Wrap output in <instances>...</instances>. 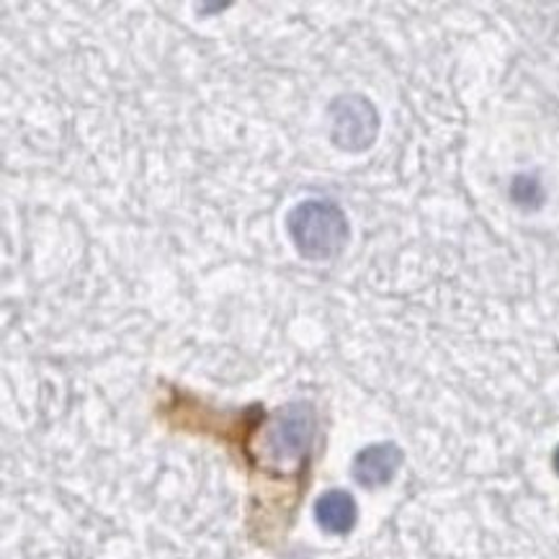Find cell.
<instances>
[{"mask_svg":"<svg viewBox=\"0 0 559 559\" xmlns=\"http://www.w3.org/2000/svg\"><path fill=\"white\" fill-rule=\"evenodd\" d=\"M286 233L307 261H333L348 242L346 212L331 199H307L286 214Z\"/></svg>","mask_w":559,"mask_h":559,"instance_id":"6da1fadb","label":"cell"},{"mask_svg":"<svg viewBox=\"0 0 559 559\" xmlns=\"http://www.w3.org/2000/svg\"><path fill=\"white\" fill-rule=\"evenodd\" d=\"M379 111L369 98L348 93L328 106V129L331 142L343 153H364L377 142Z\"/></svg>","mask_w":559,"mask_h":559,"instance_id":"7a4b0ae2","label":"cell"},{"mask_svg":"<svg viewBox=\"0 0 559 559\" xmlns=\"http://www.w3.org/2000/svg\"><path fill=\"white\" fill-rule=\"evenodd\" d=\"M405 454L397 443L384 441V443H371V447L361 449L354 459V479L361 487H384L390 485L400 467H403Z\"/></svg>","mask_w":559,"mask_h":559,"instance_id":"3957f363","label":"cell"},{"mask_svg":"<svg viewBox=\"0 0 559 559\" xmlns=\"http://www.w3.org/2000/svg\"><path fill=\"white\" fill-rule=\"evenodd\" d=\"M314 519L328 534H348L358 521L356 498L346 490H328L318 503H314Z\"/></svg>","mask_w":559,"mask_h":559,"instance_id":"277c9868","label":"cell"},{"mask_svg":"<svg viewBox=\"0 0 559 559\" xmlns=\"http://www.w3.org/2000/svg\"><path fill=\"white\" fill-rule=\"evenodd\" d=\"M312 439V415L307 407H289L278 413L274 428V443L284 456L299 454Z\"/></svg>","mask_w":559,"mask_h":559,"instance_id":"5b68a950","label":"cell"},{"mask_svg":"<svg viewBox=\"0 0 559 559\" xmlns=\"http://www.w3.org/2000/svg\"><path fill=\"white\" fill-rule=\"evenodd\" d=\"M511 199L521 210H539L544 204V186L536 176L519 174L511 183Z\"/></svg>","mask_w":559,"mask_h":559,"instance_id":"8992f818","label":"cell"},{"mask_svg":"<svg viewBox=\"0 0 559 559\" xmlns=\"http://www.w3.org/2000/svg\"><path fill=\"white\" fill-rule=\"evenodd\" d=\"M551 464H555V472L559 475V447L555 449V456H551Z\"/></svg>","mask_w":559,"mask_h":559,"instance_id":"52a82bcc","label":"cell"}]
</instances>
